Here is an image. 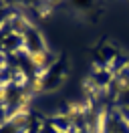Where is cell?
I'll use <instances>...</instances> for the list:
<instances>
[{
    "mask_svg": "<svg viewBox=\"0 0 129 133\" xmlns=\"http://www.w3.org/2000/svg\"><path fill=\"white\" fill-rule=\"evenodd\" d=\"M4 69H6V63L0 58V83H2V75H4Z\"/></svg>",
    "mask_w": 129,
    "mask_h": 133,
    "instance_id": "52a82bcc",
    "label": "cell"
},
{
    "mask_svg": "<svg viewBox=\"0 0 129 133\" xmlns=\"http://www.w3.org/2000/svg\"><path fill=\"white\" fill-rule=\"evenodd\" d=\"M123 123L127 125V129H129V115H125V119H123Z\"/></svg>",
    "mask_w": 129,
    "mask_h": 133,
    "instance_id": "ba28073f",
    "label": "cell"
},
{
    "mask_svg": "<svg viewBox=\"0 0 129 133\" xmlns=\"http://www.w3.org/2000/svg\"><path fill=\"white\" fill-rule=\"evenodd\" d=\"M8 97H10V81H4V83H0V105L6 103Z\"/></svg>",
    "mask_w": 129,
    "mask_h": 133,
    "instance_id": "8992f818",
    "label": "cell"
},
{
    "mask_svg": "<svg viewBox=\"0 0 129 133\" xmlns=\"http://www.w3.org/2000/svg\"><path fill=\"white\" fill-rule=\"evenodd\" d=\"M81 89H83V95L85 97H97V93H99V83H97L93 77H87L83 83H81Z\"/></svg>",
    "mask_w": 129,
    "mask_h": 133,
    "instance_id": "5b68a950",
    "label": "cell"
},
{
    "mask_svg": "<svg viewBox=\"0 0 129 133\" xmlns=\"http://www.w3.org/2000/svg\"><path fill=\"white\" fill-rule=\"evenodd\" d=\"M47 73L48 71H40V73H34V77L28 79V91L36 97L40 93H44L47 89Z\"/></svg>",
    "mask_w": 129,
    "mask_h": 133,
    "instance_id": "277c9868",
    "label": "cell"
},
{
    "mask_svg": "<svg viewBox=\"0 0 129 133\" xmlns=\"http://www.w3.org/2000/svg\"><path fill=\"white\" fill-rule=\"evenodd\" d=\"M28 61H30L32 69L40 73V71H48V65H50V57H48L47 49H34L28 52Z\"/></svg>",
    "mask_w": 129,
    "mask_h": 133,
    "instance_id": "7a4b0ae2",
    "label": "cell"
},
{
    "mask_svg": "<svg viewBox=\"0 0 129 133\" xmlns=\"http://www.w3.org/2000/svg\"><path fill=\"white\" fill-rule=\"evenodd\" d=\"M109 89L115 97H121V95H127L129 93V73H117L113 75L111 83H109Z\"/></svg>",
    "mask_w": 129,
    "mask_h": 133,
    "instance_id": "3957f363",
    "label": "cell"
},
{
    "mask_svg": "<svg viewBox=\"0 0 129 133\" xmlns=\"http://www.w3.org/2000/svg\"><path fill=\"white\" fill-rule=\"evenodd\" d=\"M89 107H91V101H71L69 105H67V109H64V121H69V123H77L79 119H83V117L87 115Z\"/></svg>",
    "mask_w": 129,
    "mask_h": 133,
    "instance_id": "6da1fadb",
    "label": "cell"
}]
</instances>
